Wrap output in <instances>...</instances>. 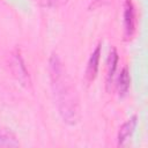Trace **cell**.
Listing matches in <instances>:
<instances>
[{"label": "cell", "instance_id": "obj_2", "mask_svg": "<svg viewBox=\"0 0 148 148\" xmlns=\"http://www.w3.org/2000/svg\"><path fill=\"white\" fill-rule=\"evenodd\" d=\"M9 67L13 73V75L16 77V80L24 87L31 86V80L29 76V72L27 69V66L24 64L23 58L21 57V53L18 50H15L12 52L9 58Z\"/></svg>", "mask_w": 148, "mask_h": 148}, {"label": "cell", "instance_id": "obj_3", "mask_svg": "<svg viewBox=\"0 0 148 148\" xmlns=\"http://www.w3.org/2000/svg\"><path fill=\"white\" fill-rule=\"evenodd\" d=\"M135 32V10L132 0L124 2V38L130 40Z\"/></svg>", "mask_w": 148, "mask_h": 148}, {"label": "cell", "instance_id": "obj_10", "mask_svg": "<svg viewBox=\"0 0 148 148\" xmlns=\"http://www.w3.org/2000/svg\"><path fill=\"white\" fill-rule=\"evenodd\" d=\"M112 0H92L88 7L89 10H95L97 8H101V7H104L106 6L108 3H110Z\"/></svg>", "mask_w": 148, "mask_h": 148}, {"label": "cell", "instance_id": "obj_8", "mask_svg": "<svg viewBox=\"0 0 148 148\" xmlns=\"http://www.w3.org/2000/svg\"><path fill=\"white\" fill-rule=\"evenodd\" d=\"M0 146L1 147H17L20 142L15 134L8 128L0 125Z\"/></svg>", "mask_w": 148, "mask_h": 148}, {"label": "cell", "instance_id": "obj_4", "mask_svg": "<svg viewBox=\"0 0 148 148\" xmlns=\"http://www.w3.org/2000/svg\"><path fill=\"white\" fill-rule=\"evenodd\" d=\"M99 59H101V43H98L96 45V47L94 49V51L91 52V54L89 57L87 68L84 72V81L87 82V84H90L96 79L97 73H98Z\"/></svg>", "mask_w": 148, "mask_h": 148}, {"label": "cell", "instance_id": "obj_7", "mask_svg": "<svg viewBox=\"0 0 148 148\" xmlns=\"http://www.w3.org/2000/svg\"><path fill=\"white\" fill-rule=\"evenodd\" d=\"M130 86H131V75H130V71L127 68V66H124L123 69L120 71L118 77H117V83H116V88H117V92L120 97H124L128 90H130Z\"/></svg>", "mask_w": 148, "mask_h": 148}, {"label": "cell", "instance_id": "obj_5", "mask_svg": "<svg viewBox=\"0 0 148 148\" xmlns=\"http://www.w3.org/2000/svg\"><path fill=\"white\" fill-rule=\"evenodd\" d=\"M118 61H119V57H118V52L116 50L114 46L111 47L110 53H109V58H108V66H106V77H105V82H106V90H110L111 84L113 83V79H114V74L117 72V67H118Z\"/></svg>", "mask_w": 148, "mask_h": 148}, {"label": "cell", "instance_id": "obj_9", "mask_svg": "<svg viewBox=\"0 0 148 148\" xmlns=\"http://www.w3.org/2000/svg\"><path fill=\"white\" fill-rule=\"evenodd\" d=\"M68 0H39V5L45 8H58L67 3Z\"/></svg>", "mask_w": 148, "mask_h": 148}, {"label": "cell", "instance_id": "obj_1", "mask_svg": "<svg viewBox=\"0 0 148 148\" xmlns=\"http://www.w3.org/2000/svg\"><path fill=\"white\" fill-rule=\"evenodd\" d=\"M49 73L54 103L61 119L68 125H76L81 117L79 97L66 67L54 53L49 59Z\"/></svg>", "mask_w": 148, "mask_h": 148}, {"label": "cell", "instance_id": "obj_6", "mask_svg": "<svg viewBox=\"0 0 148 148\" xmlns=\"http://www.w3.org/2000/svg\"><path fill=\"white\" fill-rule=\"evenodd\" d=\"M136 121H138V117L136 116H132L130 119H127L119 128L118 132V146H124L126 143V141L130 140V138L132 136V134L134 133V130L136 127Z\"/></svg>", "mask_w": 148, "mask_h": 148}]
</instances>
